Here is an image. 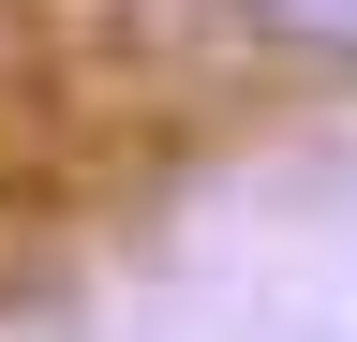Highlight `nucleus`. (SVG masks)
<instances>
[{
	"label": "nucleus",
	"instance_id": "1",
	"mask_svg": "<svg viewBox=\"0 0 357 342\" xmlns=\"http://www.w3.org/2000/svg\"><path fill=\"white\" fill-rule=\"evenodd\" d=\"M89 15L178 75H253V90H342L357 75V0H89Z\"/></svg>",
	"mask_w": 357,
	"mask_h": 342
},
{
	"label": "nucleus",
	"instance_id": "2",
	"mask_svg": "<svg viewBox=\"0 0 357 342\" xmlns=\"http://www.w3.org/2000/svg\"><path fill=\"white\" fill-rule=\"evenodd\" d=\"M0 283H15V208H0Z\"/></svg>",
	"mask_w": 357,
	"mask_h": 342
}]
</instances>
